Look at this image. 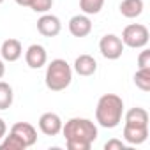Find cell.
I'll return each mask as SVG.
<instances>
[{"instance_id":"obj_1","label":"cell","mask_w":150,"mask_h":150,"mask_svg":"<svg viewBox=\"0 0 150 150\" xmlns=\"http://www.w3.org/2000/svg\"><path fill=\"white\" fill-rule=\"evenodd\" d=\"M62 134L69 150H90L92 143L97 139V125L88 118L74 117L62 125Z\"/></svg>"},{"instance_id":"obj_2","label":"cell","mask_w":150,"mask_h":150,"mask_svg":"<svg viewBox=\"0 0 150 150\" xmlns=\"http://www.w3.org/2000/svg\"><path fill=\"white\" fill-rule=\"evenodd\" d=\"M124 117V101L117 94H104L96 106V120L104 129H115Z\"/></svg>"},{"instance_id":"obj_3","label":"cell","mask_w":150,"mask_h":150,"mask_svg":"<svg viewBox=\"0 0 150 150\" xmlns=\"http://www.w3.org/2000/svg\"><path fill=\"white\" fill-rule=\"evenodd\" d=\"M46 87L51 92H62L65 90L72 81V67L64 58H55L48 64L46 74H44Z\"/></svg>"},{"instance_id":"obj_4","label":"cell","mask_w":150,"mask_h":150,"mask_svg":"<svg viewBox=\"0 0 150 150\" xmlns=\"http://www.w3.org/2000/svg\"><path fill=\"white\" fill-rule=\"evenodd\" d=\"M122 42L124 46L127 48H132V50H141L148 44V39H150V34H148V28L141 23H131L124 28L122 32Z\"/></svg>"},{"instance_id":"obj_5","label":"cell","mask_w":150,"mask_h":150,"mask_svg":"<svg viewBox=\"0 0 150 150\" xmlns=\"http://www.w3.org/2000/svg\"><path fill=\"white\" fill-rule=\"evenodd\" d=\"M99 51L104 58L108 60H117L124 53V42L118 35L115 34H106L99 41Z\"/></svg>"},{"instance_id":"obj_6","label":"cell","mask_w":150,"mask_h":150,"mask_svg":"<svg viewBox=\"0 0 150 150\" xmlns=\"http://www.w3.org/2000/svg\"><path fill=\"white\" fill-rule=\"evenodd\" d=\"M60 30H62V23H60V18L55 14L44 13L37 20V32L44 37H57Z\"/></svg>"},{"instance_id":"obj_7","label":"cell","mask_w":150,"mask_h":150,"mask_svg":"<svg viewBox=\"0 0 150 150\" xmlns=\"http://www.w3.org/2000/svg\"><path fill=\"white\" fill-rule=\"evenodd\" d=\"M62 125H64L62 118L57 113H53V111L42 113L41 118H39V129L46 136H57V134H60L62 132Z\"/></svg>"},{"instance_id":"obj_8","label":"cell","mask_w":150,"mask_h":150,"mask_svg":"<svg viewBox=\"0 0 150 150\" xmlns=\"http://www.w3.org/2000/svg\"><path fill=\"white\" fill-rule=\"evenodd\" d=\"M11 134H14L16 138H20L27 148L32 146V145H35V141H37V131L28 122H16L11 127Z\"/></svg>"},{"instance_id":"obj_9","label":"cell","mask_w":150,"mask_h":150,"mask_svg":"<svg viewBox=\"0 0 150 150\" xmlns=\"http://www.w3.org/2000/svg\"><path fill=\"white\" fill-rule=\"evenodd\" d=\"M25 62L30 69H41L48 62V53L41 44H30L25 51Z\"/></svg>"},{"instance_id":"obj_10","label":"cell","mask_w":150,"mask_h":150,"mask_svg":"<svg viewBox=\"0 0 150 150\" xmlns=\"http://www.w3.org/2000/svg\"><path fill=\"white\" fill-rule=\"evenodd\" d=\"M69 32L74 37H87L92 32V21L87 14H76L69 20Z\"/></svg>"},{"instance_id":"obj_11","label":"cell","mask_w":150,"mask_h":150,"mask_svg":"<svg viewBox=\"0 0 150 150\" xmlns=\"http://www.w3.org/2000/svg\"><path fill=\"white\" fill-rule=\"evenodd\" d=\"M148 138V125H127L124 124V139L127 145H141Z\"/></svg>"},{"instance_id":"obj_12","label":"cell","mask_w":150,"mask_h":150,"mask_svg":"<svg viewBox=\"0 0 150 150\" xmlns=\"http://www.w3.org/2000/svg\"><path fill=\"white\" fill-rule=\"evenodd\" d=\"M0 55L4 62H16L23 55V46L18 39H6L0 48Z\"/></svg>"},{"instance_id":"obj_13","label":"cell","mask_w":150,"mask_h":150,"mask_svg":"<svg viewBox=\"0 0 150 150\" xmlns=\"http://www.w3.org/2000/svg\"><path fill=\"white\" fill-rule=\"evenodd\" d=\"M97 71V62L92 55H80L74 60V72L80 74V76H92Z\"/></svg>"},{"instance_id":"obj_14","label":"cell","mask_w":150,"mask_h":150,"mask_svg":"<svg viewBox=\"0 0 150 150\" xmlns=\"http://www.w3.org/2000/svg\"><path fill=\"white\" fill-rule=\"evenodd\" d=\"M118 9H120V14L124 18L134 20V18L141 16V13L145 9V4H143V0H122Z\"/></svg>"},{"instance_id":"obj_15","label":"cell","mask_w":150,"mask_h":150,"mask_svg":"<svg viewBox=\"0 0 150 150\" xmlns=\"http://www.w3.org/2000/svg\"><path fill=\"white\" fill-rule=\"evenodd\" d=\"M125 124L127 125H148V111L145 108H131L125 113Z\"/></svg>"},{"instance_id":"obj_16","label":"cell","mask_w":150,"mask_h":150,"mask_svg":"<svg viewBox=\"0 0 150 150\" xmlns=\"http://www.w3.org/2000/svg\"><path fill=\"white\" fill-rule=\"evenodd\" d=\"M14 101L13 87L6 81H0V110H9Z\"/></svg>"},{"instance_id":"obj_17","label":"cell","mask_w":150,"mask_h":150,"mask_svg":"<svg viewBox=\"0 0 150 150\" xmlns=\"http://www.w3.org/2000/svg\"><path fill=\"white\" fill-rule=\"evenodd\" d=\"M134 85L143 90L148 92L150 90V69H138L134 74Z\"/></svg>"},{"instance_id":"obj_18","label":"cell","mask_w":150,"mask_h":150,"mask_svg":"<svg viewBox=\"0 0 150 150\" xmlns=\"http://www.w3.org/2000/svg\"><path fill=\"white\" fill-rule=\"evenodd\" d=\"M103 6H104V0H80V9L87 16L99 14L101 9H103Z\"/></svg>"},{"instance_id":"obj_19","label":"cell","mask_w":150,"mask_h":150,"mask_svg":"<svg viewBox=\"0 0 150 150\" xmlns=\"http://www.w3.org/2000/svg\"><path fill=\"white\" fill-rule=\"evenodd\" d=\"M25 148L27 146L23 145V141L11 132H9V136H4L2 143H0V150H25Z\"/></svg>"},{"instance_id":"obj_20","label":"cell","mask_w":150,"mask_h":150,"mask_svg":"<svg viewBox=\"0 0 150 150\" xmlns=\"http://www.w3.org/2000/svg\"><path fill=\"white\" fill-rule=\"evenodd\" d=\"M53 7V0H32V4H30V9L34 13H48L50 9Z\"/></svg>"},{"instance_id":"obj_21","label":"cell","mask_w":150,"mask_h":150,"mask_svg":"<svg viewBox=\"0 0 150 150\" xmlns=\"http://www.w3.org/2000/svg\"><path fill=\"white\" fill-rule=\"evenodd\" d=\"M104 150H127V143H124L122 139L111 138L110 141L104 143Z\"/></svg>"},{"instance_id":"obj_22","label":"cell","mask_w":150,"mask_h":150,"mask_svg":"<svg viewBox=\"0 0 150 150\" xmlns=\"http://www.w3.org/2000/svg\"><path fill=\"white\" fill-rule=\"evenodd\" d=\"M141 50L143 51L138 57V67L139 69H150V50H145V48H141Z\"/></svg>"},{"instance_id":"obj_23","label":"cell","mask_w":150,"mask_h":150,"mask_svg":"<svg viewBox=\"0 0 150 150\" xmlns=\"http://www.w3.org/2000/svg\"><path fill=\"white\" fill-rule=\"evenodd\" d=\"M6 132H7V125H6L4 118H0V139L6 136Z\"/></svg>"},{"instance_id":"obj_24","label":"cell","mask_w":150,"mask_h":150,"mask_svg":"<svg viewBox=\"0 0 150 150\" xmlns=\"http://www.w3.org/2000/svg\"><path fill=\"white\" fill-rule=\"evenodd\" d=\"M14 2H16L18 6H21V7H30L32 0H14Z\"/></svg>"},{"instance_id":"obj_25","label":"cell","mask_w":150,"mask_h":150,"mask_svg":"<svg viewBox=\"0 0 150 150\" xmlns=\"http://www.w3.org/2000/svg\"><path fill=\"white\" fill-rule=\"evenodd\" d=\"M4 74H6V64H4L2 58H0V80L4 78Z\"/></svg>"},{"instance_id":"obj_26","label":"cell","mask_w":150,"mask_h":150,"mask_svg":"<svg viewBox=\"0 0 150 150\" xmlns=\"http://www.w3.org/2000/svg\"><path fill=\"white\" fill-rule=\"evenodd\" d=\"M2 2H4V0H0V4H2Z\"/></svg>"}]
</instances>
